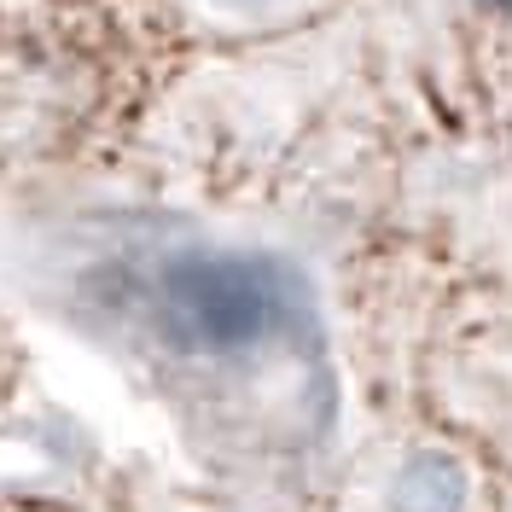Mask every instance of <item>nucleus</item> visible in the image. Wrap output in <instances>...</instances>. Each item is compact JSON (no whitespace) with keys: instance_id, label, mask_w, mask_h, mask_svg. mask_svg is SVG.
Segmentation results:
<instances>
[{"instance_id":"1","label":"nucleus","mask_w":512,"mask_h":512,"mask_svg":"<svg viewBox=\"0 0 512 512\" xmlns=\"http://www.w3.org/2000/svg\"><path fill=\"white\" fill-rule=\"evenodd\" d=\"M146 315L175 350H245L280 320V280L256 256L187 251L152 268Z\"/></svg>"}]
</instances>
